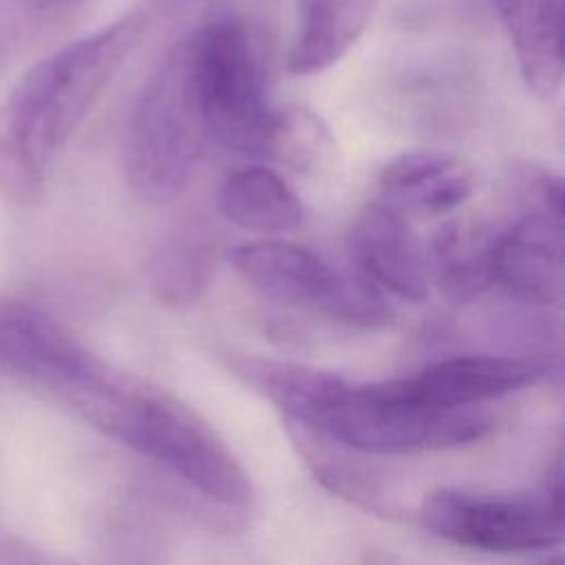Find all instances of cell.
<instances>
[{
	"label": "cell",
	"mask_w": 565,
	"mask_h": 565,
	"mask_svg": "<svg viewBox=\"0 0 565 565\" xmlns=\"http://www.w3.org/2000/svg\"><path fill=\"white\" fill-rule=\"evenodd\" d=\"M148 31L132 9L33 64L0 104V194L29 203Z\"/></svg>",
	"instance_id": "6da1fadb"
},
{
	"label": "cell",
	"mask_w": 565,
	"mask_h": 565,
	"mask_svg": "<svg viewBox=\"0 0 565 565\" xmlns=\"http://www.w3.org/2000/svg\"><path fill=\"white\" fill-rule=\"evenodd\" d=\"M95 428L157 461L201 494L223 505H247L254 490L247 470L225 439L188 404L117 375L79 408Z\"/></svg>",
	"instance_id": "7a4b0ae2"
},
{
	"label": "cell",
	"mask_w": 565,
	"mask_h": 565,
	"mask_svg": "<svg viewBox=\"0 0 565 565\" xmlns=\"http://www.w3.org/2000/svg\"><path fill=\"white\" fill-rule=\"evenodd\" d=\"M207 137L192 31L168 49L130 113L124 143L130 192L150 205L179 196L196 170Z\"/></svg>",
	"instance_id": "3957f363"
},
{
	"label": "cell",
	"mask_w": 565,
	"mask_h": 565,
	"mask_svg": "<svg viewBox=\"0 0 565 565\" xmlns=\"http://www.w3.org/2000/svg\"><path fill=\"white\" fill-rule=\"evenodd\" d=\"M360 455H417L479 441L490 422L470 408H428L397 397L386 382L355 384L322 371L296 419Z\"/></svg>",
	"instance_id": "277c9868"
},
{
	"label": "cell",
	"mask_w": 565,
	"mask_h": 565,
	"mask_svg": "<svg viewBox=\"0 0 565 565\" xmlns=\"http://www.w3.org/2000/svg\"><path fill=\"white\" fill-rule=\"evenodd\" d=\"M230 263L254 289L269 300L320 313L351 327H384L391 305L384 294L360 274H342L316 252L278 238L241 243Z\"/></svg>",
	"instance_id": "5b68a950"
},
{
	"label": "cell",
	"mask_w": 565,
	"mask_h": 565,
	"mask_svg": "<svg viewBox=\"0 0 565 565\" xmlns=\"http://www.w3.org/2000/svg\"><path fill=\"white\" fill-rule=\"evenodd\" d=\"M199 97L210 137L243 154L265 152L276 108L267 102L247 26L221 15L194 31Z\"/></svg>",
	"instance_id": "8992f818"
},
{
	"label": "cell",
	"mask_w": 565,
	"mask_h": 565,
	"mask_svg": "<svg viewBox=\"0 0 565 565\" xmlns=\"http://www.w3.org/2000/svg\"><path fill=\"white\" fill-rule=\"evenodd\" d=\"M565 512L547 499L477 494L455 488L430 492L419 508L422 525L455 545L514 554L558 545Z\"/></svg>",
	"instance_id": "52a82bcc"
},
{
	"label": "cell",
	"mask_w": 565,
	"mask_h": 565,
	"mask_svg": "<svg viewBox=\"0 0 565 565\" xmlns=\"http://www.w3.org/2000/svg\"><path fill=\"white\" fill-rule=\"evenodd\" d=\"M0 366L31 380L75 411L117 375L55 318L24 300H0Z\"/></svg>",
	"instance_id": "ba28073f"
},
{
	"label": "cell",
	"mask_w": 565,
	"mask_h": 565,
	"mask_svg": "<svg viewBox=\"0 0 565 565\" xmlns=\"http://www.w3.org/2000/svg\"><path fill=\"white\" fill-rule=\"evenodd\" d=\"M349 249L355 274L382 294L406 302L428 296V263L411 218L382 201L364 205L351 223Z\"/></svg>",
	"instance_id": "9c48e42d"
},
{
	"label": "cell",
	"mask_w": 565,
	"mask_h": 565,
	"mask_svg": "<svg viewBox=\"0 0 565 565\" xmlns=\"http://www.w3.org/2000/svg\"><path fill=\"white\" fill-rule=\"evenodd\" d=\"M483 274L510 296L552 305L563 296V234L561 218L532 210L492 238Z\"/></svg>",
	"instance_id": "30bf717a"
},
{
	"label": "cell",
	"mask_w": 565,
	"mask_h": 565,
	"mask_svg": "<svg viewBox=\"0 0 565 565\" xmlns=\"http://www.w3.org/2000/svg\"><path fill=\"white\" fill-rule=\"evenodd\" d=\"M543 373L545 366L530 358L459 355L439 360L415 375L386 380V384L413 404L455 411L525 388Z\"/></svg>",
	"instance_id": "8fae6325"
},
{
	"label": "cell",
	"mask_w": 565,
	"mask_h": 565,
	"mask_svg": "<svg viewBox=\"0 0 565 565\" xmlns=\"http://www.w3.org/2000/svg\"><path fill=\"white\" fill-rule=\"evenodd\" d=\"M475 172L455 154L411 150L393 157L377 177V201L411 216H441L475 192Z\"/></svg>",
	"instance_id": "7c38bea8"
},
{
	"label": "cell",
	"mask_w": 565,
	"mask_h": 565,
	"mask_svg": "<svg viewBox=\"0 0 565 565\" xmlns=\"http://www.w3.org/2000/svg\"><path fill=\"white\" fill-rule=\"evenodd\" d=\"M216 207L232 225L260 236L291 232L305 218L300 196L280 172L265 166L232 170L221 181Z\"/></svg>",
	"instance_id": "4fadbf2b"
},
{
	"label": "cell",
	"mask_w": 565,
	"mask_h": 565,
	"mask_svg": "<svg viewBox=\"0 0 565 565\" xmlns=\"http://www.w3.org/2000/svg\"><path fill=\"white\" fill-rule=\"evenodd\" d=\"M373 9L375 0H302L287 71L309 77L338 64L364 33Z\"/></svg>",
	"instance_id": "5bb4252c"
},
{
	"label": "cell",
	"mask_w": 565,
	"mask_h": 565,
	"mask_svg": "<svg viewBox=\"0 0 565 565\" xmlns=\"http://www.w3.org/2000/svg\"><path fill=\"white\" fill-rule=\"evenodd\" d=\"M294 444L300 455L313 470L316 479L329 488L333 494L349 499L351 503L382 512L386 510V501L382 494V486L371 468L360 463L351 448L324 437L322 433L307 428L296 422H287Z\"/></svg>",
	"instance_id": "9a60e30c"
},
{
	"label": "cell",
	"mask_w": 565,
	"mask_h": 565,
	"mask_svg": "<svg viewBox=\"0 0 565 565\" xmlns=\"http://www.w3.org/2000/svg\"><path fill=\"white\" fill-rule=\"evenodd\" d=\"M333 152L327 124L302 106L276 108L271 132L263 157L294 170L318 172Z\"/></svg>",
	"instance_id": "2e32d148"
},
{
	"label": "cell",
	"mask_w": 565,
	"mask_h": 565,
	"mask_svg": "<svg viewBox=\"0 0 565 565\" xmlns=\"http://www.w3.org/2000/svg\"><path fill=\"white\" fill-rule=\"evenodd\" d=\"M148 271L159 300L168 307L185 309L205 294L212 276V256L201 243H168L150 258Z\"/></svg>",
	"instance_id": "e0dca14e"
},
{
	"label": "cell",
	"mask_w": 565,
	"mask_h": 565,
	"mask_svg": "<svg viewBox=\"0 0 565 565\" xmlns=\"http://www.w3.org/2000/svg\"><path fill=\"white\" fill-rule=\"evenodd\" d=\"M0 565H73L62 556L20 536L0 539Z\"/></svg>",
	"instance_id": "ac0fdd59"
},
{
	"label": "cell",
	"mask_w": 565,
	"mask_h": 565,
	"mask_svg": "<svg viewBox=\"0 0 565 565\" xmlns=\"http://www.w3.org/2000/svg\"><path fill=\"white\" fill-rule=\"evenodd\" d=\"M24 4H31L40 11H64V9H73L86 0H20Z\"/></svg>",
	"instance_id": "d6986e66"
},
{
	"label": "cell",
	"mask_w": 565,
	"mask_h": 565,
	"mask_svg": "<svg viewBox=\"0 0 565 565\" xmlns=\"http://www.w3.org/2000/svg\"><path fill=\"white\" fill-rule=\"evenodd\" d=\"M362 565H402L393 554L384 552V550H369L364 554Z\"/></svg>",
	"instance_id": "ffe728a7"
},
{
	"label": "cell",
	"mask_w": 565,
	"mask_h": 565,
	"mask_svg": "<svg viewBox=\"0 0 565 565\" xmlns=\"http://www.w3.org/2000/svg\"><path fill=\"white\" fill-rule=\"evenodd\" d=\"M163 2H168V4H174V2L181 4V2H188V0H163Z\"/></svg>",
	"instance_id": "44dd1931"
}]
</instances>
